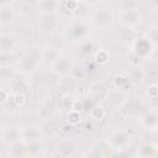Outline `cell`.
<instances>
[{
    "label": "cell",
    "mask_w": 158,
    "mask_h": 158,
    "mask_svg": "<svg viewBox=\"0 0 158 158\" xmlns=\"http://www.w3.org/2000/svg\"><path fill=\"white\" fill-rule=\"evenodd\" d=\"M41 59H42V49L41 48H31L28 52H26V54L19 62L20 72H22V73L33 72L38 67Z\"/></svg>",
    "instance_id": "1"
},
{
    "label": "cell",
    "mask_w": 158,
    "mask_h": 158,
    "mask_svg": "<svg viewBox=\"0 0 158 158\" xmlns=\"http://www.w3.org/2000/svg\"><path fill=\"white\" fill-rule=\"evenodd\" d=\"M88 33H89V28L86 23L83 22L81 20H77L67 26L64 31V37L68 41H78V40L84 38Z\"/></svg>",
    "instance_id": "2"
},
{
    "label": "cell",
    "mask_w": 158,
    "mask_h": 158,
    "mask_svg": "<svg viewBox=\"0 0 158 158\" xmlns=\"http://www.w3.org/2000/svg\"><path fill=\"white\" fill-rule=\"evenodd\" d=\"M111 21H112V15L106 9H101L99 11H96L91 17L93 25L96 27H101V28L107 27L111 23Z\"/></svg>",
    "instance_id": "3"
},
{
    "label": "cell",
    "mask_w": 158,
    "mask_h": 158,
    "mask_svg": "<svg viewBox=\"0 0 158 158\" xmlns=\"http://www.w3.org/2000/svg\"><path fill=\"white\" fill-rule=\"evenodd\" d=\"M72 68H73V63L68 57H59L52 64V72H54L58 75H67L72 70Z\"/></svg>",
    "instance_id": "4"
},
{
    "label": "cell",
    "mask_w": 158,
    "mask_h": 158,
    "mask_svg": "<svg viewBox=\"0 0 158 158\" xmlns=\"http://www.w3.org/2000/svg\"><path fill=\"white\" fill-rule=\"evenodd\" d=\"M141 21V15L138 10H128L122 11L121 14V22L126 27H136Z\"/></svg>",
    "instance_id": "5"
},
{
    "label": "cell",
    "mask_w": 158,
    "mask_h": 158,
    "mask_svg": "<svg viewBox=\"0 0 158 158\" xmlns=\"http://www.w3.org/2000/svg\"><path fill=\"white\" fill-rule=\"evenodd\" d=\"M57 23H58V19L56 14H42L40 17V27L46 32L52 31L57 26Z\"/></svg>",
    "instance_id": "6"
},
{
    "label": "cell",
    "mask_w": 158,
    "mask_h": 158,
    "mask_svg": "<svg viewBox=\"0 0 158 158\" xmlns=\"http://www.w3.org/2000/svg\"><path fill=\"white\" fill-rule=\"evenodd\" d=\"M151 44L152 42L148 38H137L133 43V52L137 56L144 57L151 51Z\"/></svg>",
    "instance_id": "7"
},
{
    "label": "cell",
    "mask_w": 158,
    "mask_h": 158,
    "mask_svg": "<svg viewBox=\"0 0 158 158\" xmlns=\"http://www.w3.org/2000/svg\"><path fill=\"white\" fill-rule=\"evenodd\" d=\"M141 123L146 128H156L158 126V114L156 111H146L141 117Z\"/></svg>",
    "instance_id": "8"
},
{
    "label": "cell",
    "mask_w": 158,
    "mask_h": 158,
    "mask_svg": "<svg viewBox=\"0 0 158 158\" xmlns=\"http://www.w3.org/2000/svg\"><path fill=\"white\" fill-rule=\"evenodd\" d=\"M59 7L58 0H41L38 4V9L41 14H56Z\"/></svg>",
    "instance_id": "9"
},
{
    "label": "cell",
    "mask_w": 158,
    "mask_h": 158,
    "mask_svg": "<svg viewBox=\"0 0 158 158\" xmlns=\"http://www.w3.org/2000/svg\"><path fill=\"white\" fill-rule=\"evenodd\" d=\"M75 144L74 142L69 141V139H65V141H62L59 144H58V153L63 157H68V156H74L75 154Z\"/></svg>",
    "instance_id": "10"
},
{
    "label": "cell",
    "mask_w": 158,
    "mask_h": 158,
    "mask_svg": "<svg viewBox=\"0 0 158 158\" xmlns=\"http://www.w3.org/2000/svg\"><path fill=\"white\" fill-rule=\"evenodd\" d=\"M59 58V51L54 47H47L42 49V59L47 64H53Z\"/></svg>",
    "instance_id": "11"
},
{
    "label": "cell",
    "mask_w": 158,
    "mask_h": 158,
    "mask_svg": "<svg viewBox=\"0 0 158 158\" xmlns=\"http://www.w3.org/2000/svg\"><path fill=\"white\" fill-rule=\"evenodd\" d=\"M15 17V11H14V7L9 4V5H1V9H0V19H1V22L5 25V23H10Z\"/></svg>",
    "instance_id": "12"
},
{
    "label": "cell",
    "mask_w": 158,
    "mask_h": 158,
    "mask_svg": "<svg viewBox=\"0 0 158 158\" xmlns=\"http://www.w3.org/2000/svg\"><path fill=\"white\" fill-rule=\"evenodd\" d=\"M22 137L26 139V141H30V142H35L37 138H40L41 136V131L38 127L36 126H27L22 130Z\"/></svg>",
    "instance_id": "13"
},
{
    "label": "cell",
    "mask_w": 158,
    "mask_h": 158,
    "mask_svg": "<svg viewBox=\"0 0 158 158\" xmlns=\"http://www.w3.org/2000/svg\"><path fill=\"white\" fill-rule=\"evenodd\" d=\"M14 47H15V40L10 35L2 33L1 37H0V48H1V52L2 53L10 52V51L14 49Z\"/></svg>",
    "instance_id": "14"
},
{
    "label": "cell",
    "mask_w": 158,
    "mask_h": 158,
    "mask_svg": "<svg viewBox=\"0 0 158 158\" xmlns=\"http://www.w3.org/2000/svg\"><path fill=\"white\" fill-rule=\"evenodd\" d=\"M106 100H107V102H109L110 105H112V106H118V105H121V104L123 102L125 95H123L121 91H112V93H110V94L106 95Z\"/></svg>",
    "instance_id": "15"
},
{
    "label": "cell",
    "mask_w": 158,
    "mask_h": 158,
    "mask_svg": "<svg viewBox=\"0 0 158 158\" xmlns=\"http://www.w3.org/2000/svg\"><path fill=\"white\" fill-rule=\"evenodd\" d=\"M19 137H20V131L16 127H10L5 130L2 135V138L9 143H15L19 139Z\"/></svg>",
    "instance_id": "16"
},
{
    "label": "cell",
    "mask_w": 158,
    "mask_h": 158,
    "mask_svg": "<svg viewBox=\"0 0 158 158\" xmlns=\"http://www.w3.org/2000/svg\"><path fill=\"white\" fill-rule=\"evenodd\" d=\"M128 141H130V137L125 132H117L112 136V143L116 147H123L128 143Z\"/></svg>",
    "instance_id": "17"
},
{
    "label": "cell",
    "mask_w": 158,
    "mask_h": 158,
    "mask_svg": "<svg viewBox=\"0 0 158 158\" xmlns=\"http://www.w3.org/2000/svg\"><path fill=\"white\" fill-rule=\"evenodd\" d=\"M88 4L86 2H84V1H80V2H78L77 4V6H75V9L73 10V15L77 17V19H79V20H81L83 17H85L86 16V10H88Z\"/></svg>",
    "instance_id": "18"
},
{
    "label": "cell",
    "mask_w": 158,
    "mask_h": 158,
    "mask_svg": "<svg viewBox=\"0 0 158 158\" xmlns=\"http://www.w3.org/2000/svg\"><path fill=\"white\" fill-rule=\"evenodd\" d=\"M143 77H144V73L142 70V68L139 67H135L131 72H130V80L135 84H138L143 80Z\"/></svg>",
    "instance_id": "19"
},
{
    "label": "cell",
    "mask_w": 158,
    "mask_h": 158,
    "mask_svg": "<svg viewBox=\"0 0 158 158\" xmlns=\"http://www.w3.org/2000/svg\"><path fill=\"white\" fill-rule=\"evenodd\" d=\"M120 7L122 11L138 10V0H120Z\"/></svg>",
    "instance_id": "20"
},
{
    "label": "cell",
    "mask_w": 158,
    "mask_h": 158,
    "mask_svg": "<svg viewBox=\"0 0 158 158\" xmlns=\"http://www.w3.org/2000/svg\"><path fill=\"white\" fill-rule=\"evenodd\" d=\"M93 49H94V44H93V42H90V41H85V42H83V43L80 44L79 52H80L83 56H88V54L91 53Z\"/></svg>",
    "instance_id": "21"
},
{
    "label": "cell",
    "mask_w": 158,
    "mask_h": 158,
    "mask_svg": "<svg viewBox=\"0 0 158 158\" xmlns=\"http://www.w3.org/2000/svg\"><path fill=\"white\" fill-rule=\"evenodd\" d=\"M120 38L121 41H130L133 40V31L131 30V27H126L122 28V31L120 32Z\"/></svg>",
    "instance_id": "22"
},
{
    "label": "cell",
    "mask_w": 158,
    "mask_h": 158,
    "mask_svg": "<svg viewBox=\"0 0 158 158\" xmlns=\"http://www.w3.org/2000/svg\"><path fill=\"white\" fill-rule=\"evenodd\" d=\"M79 118H80V115H79V112H78L77 110H74V109L69 110V112H68V121H69V122L77 123V122L79 121Z\"/></svg>",
    "instance_id": "23"
},
{
    "label": "cell",
    "mask_w": 158,
    "mask_h": 158,
    "mask_svg": "<svg viewBox=\"0 0 158 158\" xmlns=\"http://www.w3.org/2000/svg\"><path fill=\"white\" fill-rule=\"evenodd\" d=\"M148 40H149L153 44H158V27L151 28V31H149V33H148Z\"/></svg>",
    "instance_id": "24"
},
{
    "label": "cell",
    "mask_w": 158,
    "mask_h": 158,
    "mask_svg": "<svg viewBox=\"0 0 158 158\" xmlns=\"http://www.w3.org/2000/svg\"><path fill=\"white\" fill-rule=\"evenodd\" d=\"M139 152L142 156H153L154 154V148L151 144H144L139 148Z\"/></svg>",
    "instance_id": "25"
},
{
    "label": "cell",
    "mask_w": 158,
    "mask_h": 158,
    "mask_svg": "<svg viewBox=\"0 0 158 158\" xmlns=\"http://www.w3.org/2000/svg\"><path fill=\"white\" fill-rule=\"evenodd\" d=\"M90 114H91V116H93L94 118H98V120H99V118H101V117L104 116L105 112H104L102 107H100V106H95V107L91 110Z\"/></svg>",
    "instance_id": "26"
},
{
    "label": "cell",
    "mask_w": 158,
    "mask_h": 158,
    "mask_svg": "<svg viewBox=\"0 0 158 158\" xmlns=\"http://www.w3.org/2000/svg\"><path fill=\"white\" fill-rule=\"evenodd\" d=\"M95 58H96V60H98L99 63H105V62L109 59V56H107V53H106L105 51H99V52L96 53Z\"/></svg>",
    "instance_id": "27"
},
{
    "label": "cell",
    "mask_w": 158,
    "mask_h": 158,
    "mask_svg": "<svg viewBox=\"0 0 158 158\" xmlns=\"http://www.w3.org/2000/svg\"><path fill=\"white\" fill-rule=\"evenodd\" d=\"M147 93H148V95H149L151 98H156V96L158 95V86H156V85L149 86V89L147 90Z\"/></svg>",
    "instance_id": "28"
},
{
    "label": "cell",
    "mask_w": 158,
    "mask_h": 158,
    "mask_svg": "<svg viewBox=\"0 0 158 158\" xmlns=\"http://www.w3.org/2000/svg\"><path fill=\"white\" fill-rule=\"evenodd\" d=\"M147 5L152 10H158V0H147Z\"/></svg>",
    "instance_id": "29"
},
{
    "label": "cell",
    "mask_w": 158,
    "mask_h": 158,
    "mask_svg": "<svg viewBox=\"0 0 158 158\" xmlns=\"http://www.w3.org/2000/svg\"><path fill=\"white\" fill-rule=\"evenodd\" d=\"M7 100V93L5 90H1V102H5Z\"/></svg>",
    "instance_id": "30"
},
{
    "label": "cell",
    "mask_w": 158,
    "mask_h": 158,
    "mask_svg": "<svg viewBox=\"0 0 158 158\" xmlns=\"http://www.w3.org/2000/svg\"><path fill=\"white\" fill-rule=\"evenodd\" d=\"M84 2H86L88 5H95V4H98L100 0H83Z\"/></svg>",
    "instance_id": "31"
},
{
    "label": "cell",
    "mask_w": 158,
    "mask_h": 158,
    "mask_svg": "<svg viewBox=\"0 0 158 158\" xmlns=\"http://www.w3.org/2000/svg\"><path fill=\"white\" fill-rule=\"evenodd\" d=\"M1 5H9V0H0Z\"/></svg>",
    "instance_id": "32"
}]
</instances>
